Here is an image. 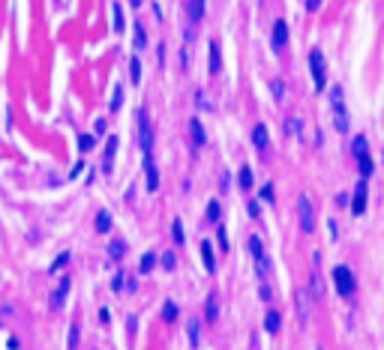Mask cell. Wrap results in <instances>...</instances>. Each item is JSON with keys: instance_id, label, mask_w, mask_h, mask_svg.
Listing matches in <instances>:
<instances>
[{"instance_id": "1", "label": "cell", "mask_w": 384, "mask_h": 350, "mask_svg": "<svg viewBox=\"0 0 384 350\" xmlns=\"http://www.w3.org/2000/svg\"><path fill=\"white\" fill-rule=\"evenodd\" d=\"M297 219H300V231L303 234L315 231V207H312L309 195H300L297 198Z\"/></svg>"}, {"instance_id": "2", "label": "cell", "mask_w": 384, "mask_h": 350, "mask_svg": "<svg viewBox=\"0 0 384 350\" xmlns=\"http://www.w3.org/2000/svg\"><path fill=\"white\" fill-rule=\"evenodd\" d=\"M309 69H312V78H315V90L324 93V87H327V69H324V57H321L318 48L309 51Z\"/></svg>"}, {"instance_id": "3", "label": "cell", "mask_w": 384, "mask_h": 350, "mask_svg": "<svg viewBox=\"0 0 384 350\" xmlns=\"http://www.w3.org/2000/svg\"><path fill=\"white\" fill-rule=\"evenodd\" d=\"M330 99H333V123H336V129L348 132V108L342 105V90H339V87L330 90Z\"/></svg>"}, {"instance_id": "4", "label": "cell", "mask_w": 384, "mask_h": 350, "mask_svg": "<svg viewBox=\"0 0 384 350\" xmlns=\"http://www.w3.org/2000/svg\"><path fill=\"white\" fill-rule=\"evenodd\" d=\"M333 285H336L339 296H351L354 293V272L348 267H336L333 270Z\"/></svg>"}, {"instance_id": "5", "label": "cell", "mask_w": 384, "mask_h": 350, "mask_svg": "<svg viewBox=\"0 0 384 350\" xmlns=\"http://www.w3.org/2000/svg\"><path fill=\"white\" fill-rule=\"evenodd\" d=\"M138 126H141V147H144V156H153V135H150V120H147V111L138 114Z\"/></svg>"}, {"instance_id": "6", "label": "cell", "mask_w": 384, "mask_h": 350, "mask_svg": "<svg viewBox=\"0 0 384 350\" xmlns=\"http://www.w3.org/2000/svg\"><path fill=\"white\" fill-rule=\"evenodd\" d=\"M144 171H147V191L159 189V171L153 165V156H144Z\"/></svg>"}, {"instance_id": "7", "label": "cell", "mask_w": 384, "mask_h": 350, "mask_svg": "<svg viewBox=\"0 0 384 350\" xmlns=\"http://www.w3.org/2000/svg\"><path fill=\"white\" fill-rule=\"evenodd\" d=\"M69 285H72V282H69V275H63V278H60V285H57V290L51 293V308H60V305H63L66 293H69Z\"/></svg>"}, {"instance_id": "8", "label": "cell", "mask_w": 384, "mask_h": 350, "mask_svg": "<svg viewBox=\"0 0 384 350\" xmlns=\"http://www.w3.org/2000/svg\"><path fill=\"white\" fill-rule=\"evenodd\" d=\"M363 209H366V180H360V183H357L354 201H351V213H354V216H360Z\"/></svg>"}, {"instance_id": "9", "label": "cell", "mask_w": 384, "mask_h": 350, "mask_svg": "<svg viewBox=\"0 0 384 350\" xmlns=\"http://www.w3.org/2000/svg\"><path fill=\"white\" fill-rule=\"evenodd\" d=\"M288 42V24L279 18L276 24H273V48H282Z\"/></svg>"}, {"instance_id": "10", "label": "cell", "mask_w": 384, "mask_h": 350, "mask_svg": "<svg viewBox=\"0 0 384 350\" xmlns=\"http://www.w3.org/2000/svg\"><path fill=\"white\" fill-rule=\"evenodd\" d=\"M114 153H117V138L111 135V138H108V144H105V159H102V171H105V174L114 168Z\"/></svg>"}, {"instance_id": "11", "label": "cell", "mask_w": 384, "mask_h": 350, "mask_svg": "<svg viewBox=\"0 0 384 350\" xmlns=\"http://www.w3.org/2000/svg\"><path fill=\"white\" fill-rule=\"evenodd\" d=\"M267 141H270V138H267V126H264V123H258V126L252 129V144H255L258 150H264Z\"/></svg>"}, {"instance_id": "12", "label": "cell", "mask_w": 384, "mask_h": 350, "mask_svg": "<svg viewBox=\"0 0 384 350\" xmlns=\"http://www.w3.org/2000/svg\"><path fill=\"white\" fill-rule=\"evenodd\" d=\"M201 257H204V267H207V272H213L216 270V257H213V246L210 242H201Z\"/></svg>"}, {"instance_id": "13", "label": "cell", "mask_w": 384, "mask_h": 350, "mask_svg": "<svg viewBox=\"0 0 384 350\" xmlns=\"http://www.w3.org/2000/svg\"><path fill=\"white\" fill-rule=\"evenodd\" d=\"M219 318V302H216V296H207V308H204V320L207 323H216Z\"/></svg>"}, {"instance_id": "14", "label": "cell", "mask_w": 384, "mask_h": 350, "mask_svg": "<svg viewBox=\"0 0 384 350\" xmlns=\"http://www.w3.org/2000/svg\"><path fill=\"white\" fill-rule=\"evenodd\" d=\"M111 231V216H108V209H99L96 213V234H108Z\"/></svg>"}, {"instance_id": "15", "label": "cell", "mask_w": 384, "mask_h": 350, "mask_svg": "<svg viewBox=\"0 0 384 350\" xmlns=\"http://www.w3.org/2000/svg\"><path fill=\"white\" fill-rule=\"evenodd\" d=\"M279 326H282V318H279V311H267V318H264V329L270 332V335H276Z\"/></svg>"}, {"instance_id": "16", "label": "cell", "mask_w": 384, "mask_h": 350, "mask_svg": "<svg viewBox=\"0 0 384 350\" xmlns=\"http://www.w3.org/2000/svg\"><path fill=\"white\" fill-rule=\"evenodd\" d=\"M189 132H192V141H195L198 147H201V144L207 141V135H204V129H201V123H198V120H195V117H192V120H189Z\"/></svg>"}, {"instance_id": "17", "label": "cell", "mask_w": 384, "mask_h": 350, "mask_svg": "<svg viewBox=\"0 0 384 350\" xmlns=\"http://www.w3.org/2000/svg\"><path fill=\"white\" fill-rule=\"evenodd\" d=\"M297 314H300V323H306V318H309V296H306V290L297 293Z\"/></svg>"}, {"instance_id": "18", "label": "cell", "mask_w": 384, "mask_h": 350, "mask_svg": "<svg viewBox=\"0 0 384 350\" xmlns=\"http://www.w3.org/2000/svg\"><path fill=\"white\" fill-rule=\"evenodd\" d=\"M222 69V57H219V48H216V42H210V75H216Z\"/></svg>"}, {"instance_id": "19", "label": "cell", "mask_w": 384, "mask_h": 350, "mask_svg": "<svg viewBox=\"0 0 384 350\" xmlns=\"http://www.w3.org/2000/svg\"><path fill=\"white\" fill-rule=\"evenodd\" d=\"M123 252H126V242L123 239H111L108 242V255L111 257H123Z\"/></svg>"}, {"instance_id": "20", "label": "cell", "mask_w": 384, "mask_h": 350, "mask_svg": "<svg viewBox=\"0 0 384 350\" xmlns=\"http://www.w3.org/2000/svg\"><path fill=\"white\" fill-rule=\"evenodd\" d=\"M129 78H132V84L141 81V60H138V57L129 60Z\"/></svg>"}, {"instance_id": "21", "label": "cell", "mask_w": 384, "mask_h": 350, "mask_svg": "<svg viewBox=\"0 0 384 350\" xmlns=\"http://www.w3.org/2000/svg\"><path fill=\"white\" fill-rule=\"evenodd\" d=\"M189 15H192V21L204 18V0H192V3H189Z\"/></svg>"}, {"instance_id": "22", "label": "cell", "mask_w": 384, "mask_h": 350, "mask_svg": "<svg viewBox=\"0 0 384 350\" xmlns=\"http://www.w3.org/2000/svg\"><path fill=\"white\" fill-rule=\"evenodd\" d=\"M357 165H360V177L366 180V177L372 174V156H360V159H357Z\"/></svg>"}, {"instance_id": "23", "label": "cell", "mask_w": 384, "mask_h": 350, "mask_svg": "<svg viewBox=\"0 0 384 350\" xmlns=\"http://www.w3.org/2000/svg\"><path fill=\"white\" fill-rule=\"evenodd\" d=\"M270 90H273V99H276V102H282V99H285V84L279 81V78L270 81Z\"/></svg>"}, {"instance_id": "24", "label": "cell", "mask_w": 384, "mask_h": 350, "mask_svg": "<svg viewBox=\"0 0 384 350\" xmlns=\"http://www.w3.org/2000/svg\"><path fill=\"white\" fill-rule=\"evenodd\" d=\"M300 126H303V123H300V117H288V120H285V132L294 135V138L300 135Z\"/></svg>"}, {"instance_id": "25", "label": "cell", "mask_w": 384, "mask_h": 350, "mask_svg": "<svg viewBox=\"0 0 384 350\" xmlns=\"http://www.w3.org/2000/svg\"><path fill=\"white\" fill-rule=\"evenodd\" d=\"M240 189H252V168L249 165L240 168Z\"/></svg>"}, {"instance_id": "26", "label": "cell", "mask_w": 384, "mask_h": 350, "mask_svg": "<svg viewBox=\"0 0 384 350\" xmlns=\"http://www.w3.org/2000/svg\"><path fill=\"white\" fill-rule=\"evenodd\" d=\"M351 153L357 156V159H360V156H366V138L363 135H357L354 141H351Z\"/></svg>"}, {"instance_id": "27", "label": "cell", "mask_w": 384, "mask_h": 350, "mask_svg": "<svg viewBox=\"0 0 384 350\" xmlns=\"http://www.w3.org/2000/svg\"><path fill=\"white\" fill-rule=\"evenodd\" d=\"M249 252H252V257H255V260L264 257V249H261V239H258V237H249Z\"/></svg>"}, {"instance_id": "28", "label": "cell", "mask_w": 384, "mask_h": 350, "mask_svg": "<svg viewBox=\"0 0 384 350\" xmlns=\"http://www.w3.org/2000/svg\"><path fill=\"white\" fill-rule=\"evenodd\" d=\"M162 318L171 323V320H177V305H174V302H165L162 305Z\"/></svg>"}, {"instance_id": "29", "label": "cell", "mask_w": 384, "mask_h": 350, "mask_svg": "<svg viewBox=\"0 0 384 350\" xmlns=\"http://www.w3.org/2000/svg\"><path fill=\"white\" fill-rule=\"evenodd\" d=\"M144 42H147V33H144V24L138 21V24H135V48H141Z\"/></svg>"}, {"instance_id": "30", "label": "cell", "mask_w": 384, "mask_h": 350, "mask_svg": "<svg viewBox=\"0 0 384 350\" xmlns=\"http://www.w3.org/2000/svg\"><path fill=\"white\" fill-rule=\"evenodd\" d=\"M171 234H174V242L180 246V242H183V224H180V219L171 222Z\"/></svg>"}, {"instance_id": "31", "label": "cell", "mask_w": 384, "mask_h": 350, "mask_svg": "<svg viewBox=\"0 0 384 350\" xmlns=\"http://www.w3.org/2000/svg\"><path fill=\"white\" fill-rule=\"evenodd\" d=\"M111 12H114V30H123V9H120V3H114Z\"/></svg>"}, {"instance_id": "32", "label": "cell", "mask_w": 384, "mask_h": 350, "mask_svg": "<svg viewBox=\"0 0 384 350\" xmlns=\"http://www.w3.org/2000/svg\"><path fill=\"white\" fill-rule=\"evenodd\" d=\"M222 216V207L216 204V201H210V204H207V219H210V222H216Z\"/></svg>"}, {"instance_id": "33", "label": "cell", "mask_w": 384, "mask_h": 350, "mask_svg": "<svg viewBox=\"0 0 384 350\" xmlns=\"http://www.w3.org/2000/svg\"><path fill=\"white\" fill-rule=\"evenodd\" d=\"M153 264H156V255H153V252H147V255L141 257V272H150V270H153Z\"/></svg>"}, {"instance_id": "34", "label": "cell", "mask_w": 384, "mask_h": 350, "mask_svg": "<svg viewBox=\"0 0 384 350\" xmlns=\"http://www.w3.org/2000/svg\"><path fill=\"white\" fill-rule=\"evenodd\" d=\"M120 105H123V90L117 87V90H114V96H111V111H117Z\"/></svg>"}, {"instance_id": "35", "label": "cell", "mask_w": 384, "mask_h": 350, "mask_svg": "<svg viewBox=\"0 0 384 350\" xmlns=\"http://www.w3.org/2000/svg\"><path fill=\"white\" fill-rule=\"evenodd\" d=\"M312 296H321V278H318V272H312Z\"/></svg>"}, {"instance_id": "36", "label": "cell", "mask_w": 384, "mask_h": 350, "mask_svg": "<svg viewBox=\"0 0 384 350\" xmlns=\"http://www.w3.org/2000/svg\"><path fill=\"white\" fill-rule=\"evenodd\" d=\"M111 287H114V290H123V287H126V275H123V272H120V275H114Z\"/></svg>"}, {"instance_id": "37", "label": "cell", "mask_w": 384, "mask_h": 350, "mask_svg": "<svg viewBox=\"0 0 384 350\" xmlns=\"http://www.w3.org/2000/svg\"><path fill=\"white\" fill-rule=\"evenodd\" d=\"M189 338L192 344H198V323H189Z\"/></svg>"}, {"instance_id": "38", "label": "cell", "mask_w": 384, "mask_h": 350, "mask_svg": "<svg viewBox=\"0 0 384 350\" xmlns=\"http://www.w3.org/2000/svg\"><path fill=\"white\" fill-rule=\"evenodd\" d=\"M75 344H78V326L69 329V347H75Z\"/></svg>"}, {"instance_id": "39", "label": "cell", "mask_w": 384, "mask_h": 350, "mask_svg": "<svg viewBox=\"0 0 384 350\" xmlns=\"http://www.w3.org/2000/svg\"><path fill=\"white\" fill-rule=\"evenodd\" d=\"M162 267H165V270H171V267H174V255H171V252H168V255H162Z\"/></svg>"}, {"instance_id": "40", "label": "cell", "mask_w": 384, "mask_h": 350, "mask_svg": "<svg viewBox=\"0 0 384 350\" xmlns=\"http://www.w3.org/2000/svg\"><path fill=\"white\" fill-rule=\"evenodd\" d=\"M78 144H81V150H90V147H93V138H90V135H84Z\"/></svg>"}, {"instance_id": "41", "label": "cell", "mask_w": 384, "mask_h": 350, "mask_svg": "<svg viewBox=\"0 0 384 350\" xmlns=\"http://www.w3.org/2000/svg\"><path fill=\"white\" fill-rule=\"evenodd\" d=\"M66 260H69V255H66V252H63V255H60V257H57V260H54V267H51V270H60V267H63V264H66Z\"/></svg>"}, {"instance_id": "42", "label": "cell", "mask_w": 384, "mask_h": 350, "mask_svg": "<svg viewBox=\"0 0 384 350\" xmlns=\"http://www.w3.org/2000/svg\"><path fill=\"white\" fill-rule=\"evenodd\" d=\"M321 6V0H306V9H318Z\"/></svg>"}, {"instance_id": "43", "label": "cell", "mask_w": 384, "mask_h": 350, "mask_svg": "<svg viewBox=\"0 0 384 350\" xmlns=\"http://www.w3.org/2000/svg\"><path fill=\"white\" fill-rule=\"evenodd\" d=\"M129 3H132V6H141V0H129Z\"/></svg>"}]
</instances>
